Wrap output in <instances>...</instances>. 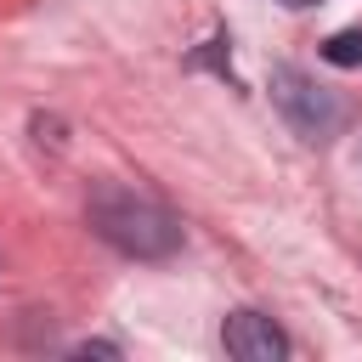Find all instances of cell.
Wrapping results in <instances>:
<instances>
[{"mask_svg": "<svg viewBox=\"0 0 362 362\" xmlns=\"http://www.w3.org/2000/svg\"><path fill=\"white\" fill-rule=\"evenodd\" d=\"M85 215H90V232L107 249L130 255V260H170L181 249V221L164 204H153V198H141L130 187H113V181L90 187Z\"/></svg>", "mask_w": 362, "mask_h": 362, "instance_id": "obj_1", "label": "cell"}, {"mask_svg": "<svg viewBox=\"0 0 362 362\" xmlns=\"http://www.w3.org/2000/svg\"><path fill=\"white\" fill-rule=\"evenodd\" d=\"M266 90H272L277 113L288 119V130H294L300 141H311V147H328V141L345 130V102H339L328 85H317L305 68H294V62H277V68H272V79H266Z\"/></svg>", "mask_w": 362, "mask_h": 362, "instance_id": "obj_2", "label": "cell"}, {"mask_svg": "<svg viewBox=\"0 0 362 362\" xmlns=\"http://www.w3.org/2000/svg\"><path fill=\"white\" fill-rule=\"evenodd\" d=\"M221 345H226V356H238V362H283V356H288V334H283L266 311H249V305L221 322Z\"/></svg>", "mask_w": 362, "mask_h": 362, "instance_id": "obj_3", "label": "cell"}, {"mask_svg": "<svg viewBox=\"0 0 362 362\" xmlns=\"http://www.w3.org/2000/svg\"><path fill=\"white\" fill-rule=\"evenodd\" d=\"M322 57L339 62V68H362V28H339L322 40Z\"/></svg>", "mask_w": 362, "mask_h": 362, "instance_id": "obj_4", "label": "cell"}, {"mask_svg": "<svg viewBox=\"0 0 362 362\" xmlns=\"http://www.w3.org/2000/svg\"><path fill=\"white\" fill-rule=\"evenodd\" d=\"M74 356H119V345H113V339H79Z\"/></svg>", "mask_w": 362, "mask_h": 362, "instance_id": "obj_5", "label": "cell"}, {"mask_svg": "<svg viewBox=\"0 0 362 362\" xmlns=\"http://www.w3.org/2000/svg\"><path fill=\"white\" fill-rule=\"evenodd\" d=\"M283 6H294V11H305V6H322V0H283Z\"/></svg>", "mask_w": 362, "mask_h": 362, "instance_id": "obj_6", "label": "cell"}]
</instances>
